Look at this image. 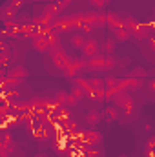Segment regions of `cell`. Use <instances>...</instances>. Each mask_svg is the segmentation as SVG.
Returning <instances> with one entry per match:
<instances>
[{
    "instance_id": "cell-1",
    "label": "cell",
    "mask_w": 155,
    "mask_h": 157,
    "mask_svg": "<svg viewBox=\"0 0 155 157\" xmlns=\"http://www.w3.org/2000/svg\"><path fill=\"white\" fill-rule=\"evenodd\" d=\"M51 62L59 68V71H60V73H64V71L70 68L71 59H70L62 49H59V51H51Z\"/></svg>"
},
{
    "instance_id": "cell-2",
    "label": "cell",
    "mask_w": 155,
    "mask_h": 157,
    "mask_svg": "<svg viewBox=\"0 0 155 157\" xmlns=\"http://www.w3.org/2000/svg\"><path fill=\"white\" fill-rule=\"evenodd\" d=\"M84 24H89L91 28H102L104 24H106V13H99V11H95V13H86L84 15Z\"/></svg>"
},
{
    "instance_id": "cell-3",
    "label": "cell",
    "mask_w": 155,
    "mask_h": 157,
    "mask_svg": "<svg viewBox=\"0 0 155 157\" xmlns=\"http://www.w3.org/2000/svg\"><path fill=\"white\" fill-rule=\"evenodd\" d=\"M31 46H33V49L39 51V53L51 51V48H49V39H47V35H44V33L35 35V37L31 39Z\"/></svg>"
},
{
    "instance_id": "cell-4",
    "label": "cell",
    "mask_w": 155,
    "mask_h": 157,
    "mask_svg": "<svg viewBox=\"0 0 155 157\" xmlns=\"http://www.w3.org/2000/svg\"><path fill=\"white\" fill-rule=\"evenodd\" d=\"M82 51V57L84 59H91V57H97L100 53V44L95 39H88V42L84 44V48L80 49Z\"/></svg>"
},
{
    "instance_id": "cell-5",
    "label": "cell",
    "mask_w": 155,
    "mask_h": 157,
    "mask_svg": "<svg viewBox=\"0 0 155 157\" xmlns=\"http://www.w3.org/2000/svg\"><path fill=\"white\" fill-rule=\"evenodd\" d=\"M80 141H82L86 146H97V144H100L102 135H100L99 132H82V133H80Z\"/></svg>"
},
{
    "instance_id": "cell-6",
    "label": "cell",
    "mask_w": 155,
    "mask_h": 157,
    "mask_svg": "<svg viewBox=\"0 0 155 157\" xmlns=\"http://www.w3.org/2000/svg\"><path fill=\"white\" fill-rule=\"evenodd\" d=\"M104 62H106V57L99 53L97 57L88 59V68H86V71H104Z\"/></svg>"
},
{
    "instance_id": "cell-7",
    "label": "cell",
    "mask_w": 155,
    "mask_h": 157,
    "mask_svg": "<svg viewBox=\"0 0 155 157\" xmlns=\"http://www.w3.org/2000/svg\"><path fill=\"white\" fill-rule=\"evenodd\" d=\"M152 35H153V33H152L150 26H148V24H141V22H139V26L131 31V37L137 39V40H146V39H150Z\"/></svg>"
},
{
    "instance_id": "cell-8",
    "label": "cell",
    "mask_w": 155,
    "mask_h": 157,
    "mask_svg": "<svg viewBox=\"0 0 155 157\" xmlns=\"http://www.w3.org/2000/svg\"><path fill=\"white\" fill-rule=\"evenodd\" d=\"M7 75H9V77H17V78H22V80H24V78L29 77V70H28L26 66H22V64H15V66L9 68Z\"/></svg>"
},
{
    "instance_id": "cell-9",
    "label": "cell",
    "mask_w": 155,
    "mask_h": 157,
    "mask_svg": "<svg viewBox=\"0 0 155 157\" xmlns=\"http://www.w3.org/2000/svg\"><path fill=\"white\" fill-rule=\"evenodd\" d=\"M112 35H113V39L117 42H126V40H130V37H131V31L128 28L120 26V28H113L112 29Z\"/></svg>"
},
{
    "instance_id": "cell-10",
    "label": "cell",
    "mask_w": 155,
    "mask_h": 157,
    "mask_svg": "<svg viewBox=\"0 0 155 157\" xmlns=\"http://www.w3.org/2000/svg\"><path fill=\"white\" fill-rule=\"evenodd\" d=\"M122 22H124V18H122L120 15H117L113 11H108V13H106V24H108L112 29H113V28H120Z\"/></svg>"
},
{
    "instance_id": "cell-11",
    "label": "cell",
    "mask_w": 155,
    "mask_h": 157,
    "mask_svg": "<svg viewBox=\"0 0 155 157\" xmlns=\"http://www.w3.org/2000/svg\"><path fill=\"white\" fill-rule=\"evenodd\" d=\"M70 42H71L73 49H82L84 44L88 42V37H86V33H75V35H71Z\"/></svg>"
},
{
    "instance_id": "cell-12",
    "label": "cell",
    "mask_w": 155,
    "mask_h": 157,
    "mask_svg": "<svg viewBox=\"0 0 155 157\" xmlns=\"http://www.w3.org/2000/svg\"><path fill=\"white\" fill-rule=\"evenodd\" d=\"M102 117H104V115H102V113H100V112H97V110H91V112H88V113H86V122H88V124H91V126H95V124H99V122H102Z\"/></svg>"
},
{
    "instance_id": "cell-13",
    "label": "cell",
    "mask_w": 155,
    "mask_h": 157,
    "mask_svg": "<svg viewBox=\"0 0 155 157\" xmlns=\"http://www.w3.org/2000/svg\"><path fill=\"white\" fill-rule=\"evenodd\" d=\"M130 97H131V95H130V91H124V90H120V91H117L115 95L112 97V101L115 102L117 108H120V106H122V104H124V102L130 99Z\"/></svg>"
},
{
    "instance_id": "cell-14",
    "label": "cell",
    "mask_w": 155,
    "mask_h": 157,
    "mask_svg": "<svg viewBox=\"0 0 155 157\" xmlns=\"http://www.w3.org/2000/svg\"><path fill=\"white\" fill-rule=\"evenodd\" d=\"M68 97H70V93L59 90V91H55V95H53V102H55L57 106H68Z\"/></svg>"
},
{
    "instance_id": "cell-15",
    "label": "cell",
    "mask_w": 155,
    "mask_h": 157,
    "mask_svg": "<svg viewBox=\"0 0 155 157\" xmlns=\"http://www.w3.org/2000/svg\"><path fill=\"white\" fill-rule=\"evenodd\" d=\"M130 77L131 78H139V80H142V78L150 77V71L146 70V68H142V66H135L131 71H130Z\"/></svg>"
},
{
    "instance_id": "cell-16",
    "label": "cell",
    "mask_w": 155,
    "mask_h": 157,
    "mask_svg": "<svg viewBox=\"0 0 155 157\" xmlns=\"http://www.w3.org/2000/svg\"><path fill=\"white\" fill-rule=\"evenodd\" d=\"M22 82H24L22 78L7 77V78H4V80H2V88H4V90H9V88H13V90H15V88H17L18 84H22Z\"/></svg>"
},
{
    "instance_id": "cell-17",
    "label": "cell",
    "mask_w": 155,
    "mask_h": 157,
    "mask_svg": "<svg viewBox=\"0 0 155 157\" xmlns=\"http://www.w3.org/2000/svg\"><path fill=\"white\" fill-rule=\"evenodd\" d=\"M115 46H117V40L113 39V37H112V39H106L104 42H102V48H100V49H102L104 53L112 55V53L115 51Z\"/></svg>"
},
{
    "instance_id": "cell-18",
    "label": "cell",
    "mask_w": 155,
    "mask_h": 157,
    "mask_svg": "<svg viewBox=\"0 0 155 157\" xmlns=\"http://www.w3.org/2000/svg\"><path fill=\"white\" fill-rule=\"evenodd\" d=\"M70 93H71V95H73L75 99H78V101H82V99H84V97L88 95V91H86L84 88L77 86V84H73V86H71V91H70Z\"/></svg>"
},
{
    "instance_id": "cell-19",
    "label": "cell",
    "mask_w": 155,
    "mask_h": 157,
    "mask_svg": "<svg viewBox=\"0 0 155 157\" xmlns=\"http://www.w3.org/2000/svg\"><path fill=\"white\" fill-rule=\"evenodd\" d=\"M104 117L108 119L110 122H115L119 119V112H117V106H108L106 112H104Z\"/></svg>"
},
{
    "instance_id": "cell-20",
    "label": "cell",
    "mask_w": 155,
    "mask_h": 157,
    "mask_svg": "<svg viewBox=\"0 0 155 157\" xmlns=\"http://www.w3.org/2000/svg\"><path fill=\"white\" fill-rule=\"evenodd\" d=\"M89 86H91V90H106V80L99 78V77H93V78H89Z\"/></svg>"
},
{
    "instance_id": "cell-21",
    "label": "cell",
    "mask_w": 155,
    "mask_h": 157,
    "mask_svg": "<svg viewBox=\"0 0 155 157\" xmlns=\"http://www.w3.org/2000/svg\"><path fill=\"white\" fill-rule=\"evenodd\" d=\"M122 26H124V28H128L130 31H133V29L139 26V22H137V18H133V17H126V18H124V22H122Z\"/></svg>"
},
{
    "instance_id": "cell-22",
    "label": "cell",
    "mask_w": 155,
    "mask_h": 157,
    "mask_svg": "<svg viewBox=\"0 0 155 157\" xmlns=\"http://www.w3.org/2000/svg\"><path fill=\"white\" fill-rule=\"evenodd\" d=\"M9 144H13V139H11V135L7 132H4L2 133V139H0V148H7Z\"/></svg>"
},
{
    "instance_id": "cell-23",
    "label": "cell",
    "mask_w": 155,
    "mask_h": 157,
    "mask_svg": "<svg viewBox=\"0 0 155 157\" xmlns=\"http://www.w3.org/2000/svg\"><path fill=\"white\" fill-rule=\"evenodd\" d=\"M120 108H124V113H126V115H130V113L133 112V108H135V102H133V99L130 97V99H128V101H126V102L120 106Z\"/></svg>"
},
{
    "instance_id": "cell-24",
    "label": "cell",
    "mask_w": 155,
    "mask_h": 157,
    "mask_svg": "<svg viewBox=\"0 0 155 157\" xmlns=\"http://www.w3.org/2000/svg\"><path fill=\"white\" fill-rule=\"evenodd\" d=\"M115 66H117V59L113 55H108V57H106V62H104V71H106V70H112V68H115Z\"/></svg>"
},
{
    "instance_id": "cell-25",
    "label": "cell",
    "mask_w": 155,
    "mask_h": 157,
    "mask_svg": "<svg viewBox=\"0 0 155 157\" xmlns=\"http://www.w3.org/2000/svg\"><path fill=\"white\" fill-rule=\"evenodd\" d=\"M108 4V0H89V6H93L95 9H102Z\"/></svg>"
},
{
    "instance_id": "cell-26",
    "label": "cell",
    "mask_w": 155,
    "mask_h": 157,
    "mask_svg": "<svg viewBox=\"0 0 155 157\" xmlns=\"http://www.w3.org/2000/svg\"><path fill=\"white\" fill-rule=\"evenodd\" d=\"M146 150H155V135H152V137L146 141Z\"/></svg>"
},
{
    "instance_id": "cell-27",
    "label": "cell",
    "mask_w": 155,
    "mask_h": 157,
    "mask_svg": "<svg viewBox=\"0 0 155 157\" xmlns=\"http://www.w3.org/2000/svg\"><path fill=\"white\" fill-rule=\"evenodd\" d=\"M7 59H9V49H4V53H2V64H6Z\"/></svg>"
},
{
    "instance_id": "cell-28",
    "label": "cell",
    "mask_w": 155,
    "mask_h": 157,
    "mask_svg": "<svg viewBox=\"0 0 155 157\" xmlns=\"http://www.w3.org/2000/svg\"><path fill=\"white\" fill-rule=\"evenodd\" d=\"M148 44H150V49L155 51V35H152V37L148 39Z\"/></svg>"
},
{
    "instance_id": "cell-29",
    "label": "cell",
    "mask_w": 155,
    "mask_h": 157,
    "mask_svg": "<svg viewBox=\"0 0 155 157\" xmlns=\"http://www.w3.org/2000/svg\"><path fill=\"white\" fill-rule=\"evenodd\" d=\"M148 90L155 93V78H150V80H148Z\"/></svg>"
},
{
    "instance_id": "cell-30",
    "label": "cell",
    "mask_w": 155,
    "mask_h": 157,
    "mask_svg": "<svg viewBox=\"0 0 155 157\" xmlns=\"http://www.w3.org/2000/svg\"><path fill=\"white\" fill-rule=\"evenodd\" d=\"M9 154H11V152H9L7 148H2V152H0V157H9Z\"/></svg>"
},
{
    "instance_id": "cell-31",
    "label": "cell",
    "mask_w": 155,
    "mask_h": 157,
    "mask_svg": "<svg viewBox=\"0 0 155 157\" xmlns=\"http://www.w3.org/2000/svg\"><path fill=\"white\" fill-rule=\"evenodd\" d=\"M35 157H49V155H47L46 152H37V154H35Z\"/></svg>"
},
{
    "instance_id": "cell-32",
    "label": "cell",
    "mask_w": 155,
    "mask_h": 157,
    "mask_svg": "<svg viewBox=\"0 0 155 157\" xmlns=\"http://www.w3.org/2000/svg\"><path fill=\"white\" fill-rule=\"evenodd\" d=\"M150 75H152V77H155V70H152V71H150Z\"/></svg>"
},
{
    "instance_id": "cell-33",
    "label": "cell",
    "mask_w": 155,
    "mask_h": 157,
    "mask_svg": "<svg viewBox=\"0 0 155 157\" xmlns=\"http://www.w3.org/2000/svg\"><path fill=\"white\" fill-rule=\"evenodd\" d=\"M119 157H128V155H119Z\"/></svg>"
}]
</instances>
